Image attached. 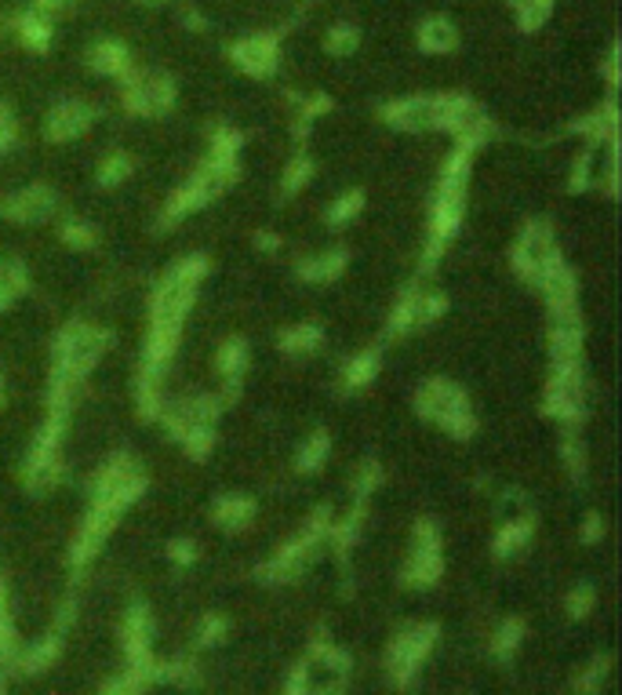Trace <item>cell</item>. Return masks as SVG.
<instances>
[{
  "label": "cell",
  "instance_id": "4dcf8cb0",
  "mask_svg": "<svg viewBox=\"0 0 622 695\" xmlns=\"http://www.w3.org/2000/svg\"><path fill=\"white\" fill-rule=\"evenodd\" d=\"M306 182H310V161H306V157H295V161L288 164V172H284L281 190L284 193H299Z\"/></svg>",
  "mask_w": 622,
  "mask_h": 695
},
{
  "label": "cell",
  "instance_id": "484cf974",
  "mask_svg": "<svg viewBox=\"0 0 622 695\" xmlns=\"http://www.w3.org/2000/svg\"><path fill=\"white\" fill-rule=\"evenodd\" d=\"M26 288V270L19 262H0V310L11 306Z\"/></svg>",
  "mask_w": 622,
  "mask_h": 695
},
{
  "label": "cell",
  "instance_id": "603a6c76",
  "mask_svg": "<svg viewBox=\"0 0 622 695\" xmlns=\"http://www.w3.org/2000/svg\"><path fill=\"white\" fill-rule=\"evenodd\" d=\"M328 452H332V437L324 434V430H317V434H310L302 441L299 455H295V466H299L302 474H317L324 466V459H328Z\"/></svg>",
  "mask_w": 622,
  "mask_h": 695
},
{
  "label": "cell",
  "instance_id": "5bb4252c",
  "mask_svg": "<svg viewBox=\"0 0 622 695\" xmlns=\"http://www.w3.org/2000/svg\"><path fill=\"white\" fill-rule=\"evenodd\" d=\"M277 59H281L277 41L266 37V33H251V37L233 44V62H237V70L251 73V77H266V73H273L277 70Z\"/></svg>",
  "mask_w": 622,
  "mask_h": 695
},
{
  "label": "cell",
  "instance_id": "7c38bea8",
  "mask_svg": "<svg viewBox=\"0 0 622 695\" xmlns=\"http://www.w3.org/2000/svg\"><path fill=\"white\" fill-rule=\"evenodd\" d=\"M441 575V539L433 532V524L422 521L415 528V543H412V557H408V572L404 579L412 586H430L433 579Z\"/></svg>",
  "mask_w": 622,
  "mask_h": 695
},
{
  "label": "cell",
  "instance_id": "cb8c5ba5",
  "mask_svg": "<svg viewBox=\"0 0 622 695\" xmlns=\"http://www.w3.org/2000/svg\"><path fill=\"white\" fill-rule=\"evenodd\" d=\"M321 339H324V332L317 324H295V328H288V332L281 335V350L288 353V357H306V353H313L321 346Z\"/></svg>",
  "mask_w": 622,
  "mask_h": 695
},
{
  "label": "cell",
  "instance_id": "7402d4cb",
  "mask_svg": "<svg viewBox=\"0 0 622 695\" xmlns=\"http://www.w3.org/2000/svg\"><path fill=\"white\" fill-rule=\"evenodd\" d=\"M375 375H379V353L361 350L350 364H346V372H342V386H346V390H364Z\"/></svg>",
  "mask_w": 622,
  "mask_h": 695
},
{
  "label": "cell",
  "instance_id": "d6986e66",
  "mask_svg": "<svg viewBox=\"0 0 622 695\" xmlns=\"http://www.w3.org/2000/svg\"><path fill=\"white\" fill-rule=\"evenodd\" d=\"M459 41V33L448 19H426L419 26V48L426 55H448Z\"/></svg>",
  "mask_w": 622,
  "mask_h": 695
},
{
  "label": "cell",
  "instance_id": "44dd1931",
  "mask_svg": "<svg viewBox=\"0 0 622 695\" xmlns=\"http://www.w3.org/2000/svg\"><path fill=\"white\" fill-rule=\"evenodd\" d=\"M251 514H255V506H251V499H244V495H222L219 503H215V510H211V517L222 524V528H244V524L251 521Z\"/></svg>",
  "mask_w": 622,
  "mask_h": 695
},
{
  "label": "cell",
  "instance_id": "e0dca14e",
  "mask_svg": "<svg viewBox=\"0 0 622 695\" xmlns=\"http://www.w3.org/2000/svg\"><path fill=\"white\" fill-rule=\"evenodd\" d=\"M215 368H219V379L226 383V390H237L248 372V346L241 339H230V343H222V350L215 353Z\"/></svg>",
  "mask_w": 622,
  "mask_h": 695
},
{
  "label": "cell",
  "instance_id": "d4e9b609",
  "mask_svg": "<svg viewBox=\"0 0 622 695\" xmlns=\"http://www.w3.org/2000/svg\"><path fill=\"white\" fill-rule=\"evenodd\" d=\"M506 4L513 8L521 30H539L542 22L550 19V8H553V0H506Z\"/></svg>",
  "mask_w": 622,
  "mask_h": 695
},
{
  "label": "cell",
  "instance_id": "f1b7e54d",
  "mask_svg": "<svg viewBox=\"0 0 622 695\" xmlns=\"http://www.w3.org/2000/svg\"><path fill=\"white\" fill-rule=\"evenodd\" d=\"M324 48L332 51L335 59H346V55H353V51L361 48V33L353 30V26H335L328 33V41H324Z\"/></svg>",
  "mask_w": 622,
  "mask_h": 695
},
{
  "label": "cell",
  "instance_id": "8fae6325",
  "mask_svg": "<svg viewBox=\"0 0 622 695\" xmlns=\"http://www.w3.org/2000/svg\"><path fill=\"white\" fill-rule=\"evenodd\" d=\"M582 404H586V383L582 372H553L546 386V412L561 423L582 419Z\"/></svg>",
  "mask_w": 622,
  "mask_h": 695
},
{
  "label": "cell",
  "instance_id": "3957f363",
  "mask_svg": "<svg viewBox=\"0 0 622 695\" xmlns=\"http://www.w3.org/2000/svg\"><path fill=\"white\" fill-rule=\"evenodd\" d=\"M470 142H459L455 153L444 161L441 182H437V197H433L430 212V248H426V262H433L437 255L448 248V241L455 237L462 222V208H466V186H470V161H473Z\"/></svg>",
  "mask_w": 622,
  "mask_h": 695
},
{
  "label": "cell",
  "instance_id": "6da1fadb",
  "mask_svg": "<svg viewBox=\"0 0 622 695\" xmlns=\"http://www.w3.org/2000/svg\"><path fill=\"white\" fill-rule=\"evenodd\" d=\"M204 273H208V262H204L201 255L182 259L175 270L164 273V281L157 284V292H153L150 339H146V364H142V383H139V401H142V408H146V415L161 412L157 383H161L168 361L175 357L182 324H186V313H190L193 299H197V288H201Z\"/></svg>",
  "mask_w": 622,
  "mask_h": 695
},
{
  "label": "cell",
  "instance_id": "4316f807",
  "mask_svg": "<svg viewBox=\"0 0 622 695\" xmlns=\"http://www.w3.org/2000/svg\"><path fill=\"white\" fill-rule=\"evenodd\" d=\"M528 539H532V521H528V517H524V521H510V524H502L499 539H495V550L506 557V554H513V550H521Z\"/></svg>",
  "mask_w": 622,
  "mask_h": 695
},
{
  "label": "cell",
  "instance_id": "ffe728a7",
  "mask_svg": "<svg viewBox=\"0 0 622 695\" xmlns=\"http://www.w3.org/2000/svg\"><path fill=\"white\" fill-rule=\"evenodd\" d=\"M342 266H346V255L342 252H321V255H313V259L299 262V277L310 284H328L339 277Z\"/></svg>",
  "mask_w": 622,
  "mask_h": 695
},
{
  "label": "cell",
  "instance_id": "ac0fdd59",
  "mask_svg": "<svg viewBox=\"0 0 622 695\" xmlns=\"http://www.w3.org/2000/svg\"><path fill=\"white\" fill-rule=\"evenodd\" d=\"M88 62H91V70H95V73H102V77H117V81H124V77L131 73L128 51H124L117 41L95 44V48H91V55H88Z\"/></svg>",
  "mask_w": 622,
  "mask_h": 695
},
{
  "label": "cell",
  "instance_id": "52a82bcc",
  "mask_svg": "<svg viewBox=\"0 0 622 695\" xmlns=\"http://www.w3.org/2000/svg\"><path fill=\"white\" fill-rule=\"evenodd\" d=\"M142 488H146V481H142L139 466L131 463L128 455H117L91 481V503H117L128 510L142 495Z\"/></svg>",
  "mask_w": 622,
  "mask_h": 695
},
{
  "label": "cell",
  "instance_id": "30bf717a",
  "mask_svg": "<svg viewBox=\"0 0 622 695\" xmlns=\"http://www.w3.org/2000/svg\"><path fill=\"white\" fill-rule=\"evenodd\" d=\"M444 95H408L386 106V121L401 131H430L441 128Z\"/></svg>",
  "mask_w": 622,
  "mask_h": 695
},
{
  "label": "cell",
  "instance_id": "4fadbf2b",
  "mask_svg": "<svg viewBox=\"0 0 622 695\" xmlns=\"http://www.w3.org/2000/svg\"><path fill=\"white\" fill-rule=\"evenodd\" d=\"M91 121H95V110H91L88 102L62 99L59 106L48 113L44 131H48L51 142H70V139H77V135H84V131L91 128Z\"/></svg>",
  "mask_w": 622,
  "mask_h": 695
},
{
  "label": "cell",
  "instance_id": "9c48e42d",
  "mask_svg": "<svg viewBox=\"0 0 622 695\" xmlns=\"http://www.w3.org/2000/svg\"><path fill=\"white\" fill-rule=\"evenodd\" d=\"M553 259H561V252H557V241H553L550 226H546V222H532V226L521 233L517 248H513V266H517L521 277H528V281L535 284V277H539Z\"/></svg>",
  "mask_w": 622,
  "mask_h": 695
},
{
  "label": "cell",
  "instance_id": "ba28073f",
  "mask_svg": "<svg viewBox=\"0 0 622 695\" xmlns=\"http://www.w3.org/2000/svg\"><path fill=\"white\" fill-rule=\"evenodd\" d=\"M171 102H175V88H171V81L164 73L131 70L128 77H124V106H128L131 113H139V117H157V113L168 110Z\"/></svg>",
  "mask_w": 622,
  "mask_h": 695
},
{
  "label": "cell",
  "instance_id": "e575fe53",
  "mask_svg": "<svg viewBox=\"0 0 622 695\" xmlns=\"http://www.w3.org/2000/svg\"><path fill=\"white\" fill-rule=\"evenodd\" d=\"M0 401H4V386H0Z\"/></svg>",
  "mask_w": 622,
  "mask_h": 695
},
{
  "label": "cell",
  "instance_id": "8992f818",
  "mask_svg": "<svg viewBox=\"0 0 622 695\" xmlns=\"http://www.w3.org/2000/svg\"><path fill=\"white\" fill-rule=\"evenodd\" d=\"M215 415H219L215 401L193 397V401L171 404L168 412H164V419H168L171 434L179 437V444L186 452L204 455L211 448V441H215Z\"/></svg>",
  "mask_w": 622,
  "mask_h": 695
},
{
  "label": "cell",
  "instance_id": "5b68a950",
  "mask_svg": "<svg viewBox=\"0 0 622 695\" xmlns=\"http://www.w3.org/2000/svg\"><path fill=\"white\" fill-rule=\"evenodd\" d=\"M106 332L99 328H91V324H70V328H62L59 335V346H55V379L59 383H70L77 386L84 375L102 361V353H106Z\"/></svg>",
  "mask_w": 622,
  "mask_h": 695
},
{
  "label": "cell",
  "instance_id": "83f0119b",
  "mask_svg": "<svg viewBox=\"0 0 622 695\" xmlns=\"http://www.w3.org/2000/svg\"><path fill=\"white\" fill-rule=\"evenodd\" d=\"M361 208H364V193L361 190L342 193L339 201L328 208V222H332V226H346L350 219H357V215H361Z\"/></svg>",
  "mask_w": 622,
  "mask_h": 695
},
{
  "label": "cell",
  "instance_id": "277c9868",
  "mask_svg": "<svg viewBox=\"0 0 622 695\" xmlns=\"http://www.w3.org/2000/svg\"><path fill=\"white\" fill-rule=\"evenodd\" d=\"M415 408H419V415H426L430 423H437L441 430L459 437V441H466L477 430V419H473L466 393L455 383H448V379H426L419 386V393H415Z\"/></svg>",
  "mask_w": 622,
  "mask_h": 695
},
{
  "label": "cell",
  "instance_id": "d6a6232c",
  "mask_svg": "<svg viewBox=\"0 0 622 695\" xmlns=\"http://www.w3.org/2000/svg\"><path fill=\"white\" fill-rule=\"evenodd\" d=\"M11 135H15V124H11V113H8V106H4V102H0V153L8 150Z\"/></svg>",
  "mask_w": 622,
  "mask_h": 695
},
{
  "label": "cell",
  "instance_id": "836d02e7",
  "mask_svg": "<svg viewBox=\"0 0 622 695\" xmlns=\"http://www.w3.org/2000/svg\"><path fill=\"white\" fill-rule=\"evenodd\" d=\"M44 8H59V4H66V0H41Z\"/></svg>",
  "mask_w": 622,
  "mask_h": 695
},
{
  "label": "cell",
  "instance_id": "f546056e",
  "mask_svg": "<svg viewBox=\"0 0 622 695\" xmlns=\"http://www.w3.org/2000/svg\"><path fill=\"white\" fill-rule=\"evenodd\" d=\"M128 175H131L128 153H110V157L99 164V186H121Z\"/></svg>",
  "mask_w": 622,
  "mask_h": 695
},
{
  "label": "cell",
  "instance_id": "1f68e13d",
  "mask_svg": "<svg viewBox=\"0 0 622 695\" xmlns=\"http://www.w3.org/2000/svg\"><path fill=\"white\" fill-rule=\"evenodd\" d=\"M62 241L70 244V248H91L95 244V230L84 226V222H66L62 226Z\"/></svg>",
  "mask_w": 622,
  "mask_h": 695
},
{
  "label": "cell",
  "instance_id": "9a60e30c",
  "mask_svg": "<svg viewBox=\"0 0 622 695\" xmlns=\"http://www.w3.org/2000/svg\"><path fill=\"white\" fill-rule=\"evenodd\" d=\"M51 212H55V193L48 186H41V182L11 193L8 204H4V215L15 222H44Z\"/></svg>",
  "mask_w": 622,
  "mask_h": 695
},
{
  "label": "cell",
  "instance_id": "7a4b0ae2",
  "mask_svg": "<svg viewBox=\"0 0 622 695\" xmlns=\"http://www.w3.org/2000/svg\"><path fill=\"white\" fill-rule=\"evenodd\" d=\"M237 146H241V135H233V131H215L211 135L208 161L190 175L186 186L175 190V197L164 208V222H179L186 215L201 212V208H208L230 186L233 175H237Z\"/></svg>",
  "mask_w": 622,
  "mask_h": 695
},
{
  "label": "cell",
  "instance_id": "2e32d148",
  "mask_svg": "<svg viewBox=\"0 0 622 695\" xmlns=\"http://www.w3.org/2000/svg\"><path fill=\"white\" fill-rule=\"evenodd\" d=\"M430 637H433L430 626H422V630H408V634H404L401 641L393 645V652H390L393 674H397V677H408V674H412V666L419 663L422 652L430 648Z\"/></svg>",
  "mask_w": 622,
  "mask_h": 695
}]
</instances>
